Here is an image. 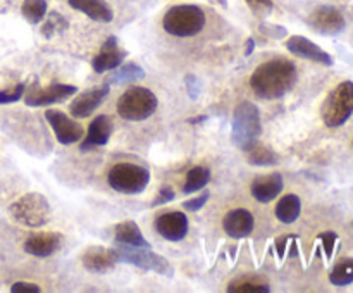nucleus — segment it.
Here are the masks:
<instances>
[{
    "label": "nucleus",
    "mask_w": 353,
    "mask_h": 293,
    "mask_svg": "<svg viewBox=\"0 0 353 293\" xmlns=\"http://www.w3.org/2000/svg\"><path fill=\"white\" fill-rule=\"evenodd\" d=\"M209 200V192H203L202 195L196 196V199H192L190 202H185V209L190 210V212H195V210L202 209L205 205V202Z\"/></svg>",
    "instance_id": "33"
},
{
    "label": "nucleus",
    "mask_w": 353,
    "mask_h": 293,
    "mask_svg": "<svg viewBox=\"0 0 353 293\" xmlns=\"http://www.w3.org/2000/svg\"><path fill=\"white\" fill-rule=\"evenodd\" d=\"M247 159L250 164L254 165H272V164H278V155L274 154L272 150H269L265 145H261L255 141L252 147H248L247 150Z\"/></svg>",
    "instance_id": "25"
},
{
    "label": "nucleus",
    "mask_w": 353,
    "mask_h": 293,
    "mask_svg": "<svg viewBox=\"0 0 353 293\" xmlns=\"http://www.w3.org/2000/svg\"><path fill=\"white\" fill-rule=\"evenodd\" d=\"M110 188L126 195H137L141 193L148 186L150 181V172L147 168L130 162H121L116 164L107 174Z\"/></svg>",
    "instance_id": "7"
},
{
    "label": "nucleus",
    "mask_w": 353,
    "mask_h": 293,
    "mask_svg": "<svg viewBox=\"0 0 353 293\" xmlns=\"http://www.w3.org/2000/svg\"><path fill=\"white\" fill-rule=\"evenodd\" d=\"M210 181V169L205 165H195L193 169H190V172L186 174L185 186H183V192L192 193L202 190L207 183Z\"/></svg>",
    "instance_id": "24"
},
{
    "label": "nucleus",
    "mask_w": 353,
    "mask_h": 293,
    "mask_svg": "<svg viewBox=\"0 0 353 293\" xmlns=\"http://www.w3.org/2000/svg\"><path fill=\"white\" fill-rule=\"evenodd\" d=\"M321 240L324 241V250H326V255L327 257H331L333 255V250H334V241L338 240L336 233H333V231H327V233H323L319 234Z\"/></svg>",
    "instance_id": "32"
},
{
    "label": "nucleus",
    "mask_w": 353,
    "mask_h": 293,
    "mask_svg": "<svg viewBox=\"0 0 353 293\" xmlns=\"http://www.w3.org/2000/svg\"><path fill=\"white\" fill-rule=\"evenodd\" d=\"M116 248L88 247L81 255V264L90 272H107L117 264Z\"/></svg>",
    "instance_id": "13"
},
{
    "label": "nucleus",
    "mask_w": 353,
    "mask_h": 293,
    "mask_svg": "<svg viewBox=\"0 0 353 293\" xmlns=\"http://www.w3.org/2000/svg\"><path fill=\"white\" fill-rule=\"evenodd\" d=\"M109 93V85H103L100 88L88 90V92L81 93V95L76 97L74 100L69 105V112H71L72 117H78V119H83V117H88L100 103L103 102V99Z\"/></svg>",
    "instance_id": "16"
},
{
    "label": "nucleus",
    "mask_w": 353,
    "mask_h": 293,
    "mask_svg": "<svg viewBox=\"0 0 353 293\" xmlns=\"http://www.w3.org/2000/svg\"><path fill=\"white\" fill-rule=\"evenodd\" d=\"M117 261L128 262L137 267L145 269V271H155L159 274L172 276V267L164 257L152 252L150 248H140V247H128V245H121V248H116Z\"/></svg>",
    "instance_id": "8"
},
{
    "label": "nucleus",
    "mask_w": 353,
    "mask_h": 293,
    "mask_svg": "<svg viewBox=\"0 0 353 293\" xmlns=\"http://www.w3.org/2000/svg\"><path fill=\"white\" fill-rule=\"evenodd\" d=\"M250 190L255 200H259V202L262 203L271 202V200H274L283 190L281 174H279V172H274V174L264 176V178H257L252 183Z\"/></svg>",
    "instance_id": "20"
},
{
    "label": "nucleus",
    "mask_w": 353,
    "mask_h": 293,
    "mask_svg": "<svg viewBox=\"0 0 353 293\" xmlns=\"http://www.w3.org/2000/svg\"><path fill=\"white\" fill-rule=\"evenodd\" d=\"M296 83V65L288 59H271L259 65L250 78V86L262 99H279Z\"/></svg>",
    "instance_id": "1"
},
{
    "label": "nucleus",
    "mask_w": 353,
    "mask_h": 293,
    "mask_svg": "<svg viewBox=\"0 0 353 293\" xmlns=\"http://www.w3.org/2000/svg\"><path fill=\"white\" fill-rule=\"evenodd\" d=\"M24 92H26V86H24L23 83H19V85L12 90H2V92H0V103L17 102V100L24 95Z\"/></svg>",
    "instance_id": "30"
},
{
    "label": "nucleus",
    "mask_w": 353,
    "mask_h": 293,
    "mask_svg": "<svg viewBox=\"0 0 353 293\" xmlns=\"http://www.w3.org/2000/svg\"><path fill=\"white\" fill-rule=\"evenodd\" d=\"M300 212H302V202L296 195L290 193V195L283 196L281 200L276 205V217H278L281 223L292 224L299 219Z\"/></svg>",
    "instance_id": "23"
},
{
    "label": "nucleus",
    "mask_w": 353,
    "mask_h": 293,
    "mask_svg": "<svg viewBox=\"0 0 353 293\" xmlns=\"http://www.w3.org/2000/svg\"><path fill=\"white\" fill-rule=\"evenodd\" d=\"M286 48L296 57L307 59V61L317 62L323 65H333V57L327 52H324L319 45L307 40L305 37H292L286 41Z\"/></svg>",
    "instance_id": "14"
},
{
    "label": "nucleus",
    "mask_w": 353,
    "mask_h": 293,
    "mask_svg": "<svg viewBox=\"0 0 353 293\" xmlns=\"http://www.w3.org/2000/svg\"><path fill=\"white\" fill-rule=\"evenodd\" d=\"M252 50H254V41L248 40L247 41V50H245V55H250Z\"/></svg>",
    "instance_id": "36"
},
{
    "label": "nucleus",
    "mask_w": 353,
    "mask_h": 293,
    "mask_svg": "<svg viewBox=\"0 0 353 293\" xmlns=\"http://www.w3.org/2000/svg\"><path fill=\"white\" fill-rule=\"evenodd\" d=\"M157 97L148 88L134 86L117 100V114L126 121H145L157 110Z\"/></svg>",
    "instance_id": "5"
},
{
    "label": "nucleus",
    "mask_w": 353,
    "mask_h": 293,
    "mask_svg": "<svg viewBox=\"0 0 353 293\" xmlns=\"http://www.w3.org/2000/svg\"><path fill=\"white\" fill-rule=\"evenodd\" d=\"M228 292L233 293H245V292H252V293H268L271 292L265 283H261L259 279H252V278H245V279H238V281H233L230 286H228Z\"/></svg>",
    "instance_id": "29"
},
{
    "label": "nucleus",
    "mask_w": 353,
    "mask_h": 293,
    "mask_svg": "<svg viewBox=\"0 0 353 293\" xmlns=\"http://www.w3.org/2000/svg\"><path fill=\"white\" fill-rule=\"evenodd\" d=\"M162 26L172 37H195L205 26V12L199 6L171 7L162 19Z\"/></svg>",
    "instance_id": "2"
},
{
    "label": "nucleus",
    "mask_w": 353,
    "mask_h": 293,
    "mask_svg": "<svg viewBox=\"0 0 353 293\" xmlns=\"http://www.w3.org/2000/svg\"><path fill=\"white\" fill-rule=\"evenodd\" d=\"M353 114V83L343 81L331 90L321 107V116L326 126L338 128L345 124Z\"/></svg>",
    "instance_id": "4"
},
{
    "label": "nucleus",
    "mask_w": 353,
    "mask_h": 293,
    "mask_svg": "<svg viewBox=\"0 0 353 293\" xmlns=\"http://www.w3.org/2000/svg\"><path fill=\"white\" fill-rule=\"evenodd\" d=\"M62 236L59 233L31 234L24 243V250L34 257H48L61 247Z\"/></svg>",
    "instance_id": "19"
},
{
    "label": "nucleus",
    "mask_w": 353,
    "mask_h": 293,
    "mask_svg": "<svg viewBox=\"0 0 353 293\" xmlns=\"http://www.w3.org/2000/svg\"><path fill=\"white\" fill-rule=\"evenodd\" d=\"M247 3L255 14H269L274 9L272 0H247Z\"/></svg>",
    "instance_id": "31"
},
{
    "label": "nucleus",
    "mask_w": 353,
    "mask_h": 293,
    "mask_svg": "<svg viewBox=\"0 0 353 293\" xmlns=\"http://www.w3.org/2000/svg\"><path fill=\"white\" fill-rule=\"evenodd\" d=\"M112 121L109 116H99L90 123L88 133L86 138L81 143V150H90V148L102 147L107 145V141L110 140V134H112Z\"/></svg>",
    "instance_id": "18"
},
{
    "label": "nucleus",
    "mask_w": 353,
    "mask_h": 293,
    "mask_svg": "<svg viewBox=\"0 0 353 293\" xmlns=\"http://www.w3.org/2000/svg\"><path fill=\"white\" fill-rule=\"evenodd\" d=\"M23 16L30 24H38L47 14V2L45 0H24Z\"/></svg>",
    "instance_id": "28"
},
{
    "label": "nucleus",
    "mask_w": 353,
    "mask_h": 293,
    "mask_svg": "<svg viewBox=\"0 0 353 293\" xmlns=\"http://www.w3.org/2000/svg\"><path fill=\"white\" fill-rule=\"evenodd\" d=\"M10 292H14V293H40V286L33 285V283H16V285H12Z\"/></svg>",
    "instance_id": "34"
},
{
    "label": "nucleus",
    "mask_w": 353,
    "mask_h": 293,
    "mask_svg": "<svg viewBox=\"0 0 353 293\" xmlns=\"http://www.w3.org/2000/svg\"><path fill=\"white\" fill-rule=\"evenodd\" d=\"M141 78H145V71L138 64L131 62V64L121 65L119 69L116 68V71L110 74V83L119 85V83H130V81H134V79H141Z\"/></svg>",
    "instance_id": "27"
},
{
    "label": "nucleus",
    "mask_w": 353,
    "mask_h": 293,
    "mask_svg": "<svg viewBox=\"0 0 353 293\" xmlns=\"http://www.w3.org/2000/svg\"><path fill=\"white\" fill-rule=\"evenodd\" d=\"M223 226L231 238L241 240L254 231V216L247 209H234L226 214Z\"/></svg>",
    "instance_id": "17"
},
{
    "label": "nucleus",
    "mask_w": 353,
    "mask_h": 293,
    "mask_svg": "<svg viewBox=\"0 0 353 293\" xmlns=\"http://www.w3.org/2000/svg\"><path fill=\"white\" fill-rule=\"evenodd\" d=\"M74 93L76 86L72 85H50L47 88H40V86L34 85L24 95V103L30 107L52 105V103L64 102L65 99L72 97Z\"/></svg>",
    "instance_id": "10"
},
{
    "label": "nucleus",
    "mask_w": 353,
    "mask_h": 293,
    "mask_svg": "<svg viewBox=\"0 0 353 293\" xmlns=\"http://www.w3.org/2000/svg\"><path fill=\"white\" fill-rule=\"evenodd\" d=\"M69 6L99 23H110L114 17L112 9L105 0H69Z\"/></svg>",
    "instance_id": "21"
},
{
    "label": "nucleus",
    "mask_w": 353,
    "mask_h": 293,
    "mask_svg": "<svg viewBox=\"0 0 353 293\" xmlns=\"http://www.w3.org/2000/svg\"><path fill=\"white\" fill-rule=\"evenodd\" d=\"M45 117H47L48 124H50L52 130H54L59 143L71 145V143H76V141H79L83 138L81 124L76 123L74 119H71V117L65 116L62 110L48 109L47 112H45Z\"/></svg>",
    "instance_id": "9"
},
{
    "label": "nucleus",
    "mask_w": 353,
    "mask_h": 293,
    "mask_svg": "<svg viewBox=\"0 0 353 293\" xmlns=\"http://www.w3.org/2000/svg\"><path fill=\"white\" fill-rule=\"evenodd\" d=\"M174 199V192H172L169 186H164V188L159 192V195L155 196L154 202H152V205H161V203H165V202H171V200Z\"/></svg>",
    "instance_id": "35"
},
{
    "label": "nucleus",
    "mask_w": 353,
    "mask_h": 293,
    "mask_svg": "<svg viewBox=\"0 0 353 293\" xmlns=\"http://www.w3.org/2000/svg\"><path fill=\"white\" fill-rule=\"evenodd\" d=\"M128 52L123 50V48L117 45V40L114 37L107 38L105 43L102 45L100 48L99 55L93 59L92 65L93 71L95 72H105V71H112V69L119 68L123 64V61L126 59Z\"/></svg>",
    "instance_id": "15"
},
{
    "label": "nucleus",
    "mask_w": 353,
    "mask_h": 293,
    "mask_svg": "<svg viewBox=\"0 0 353 293\" xmlns=\"http://www.w3.org/2000/svg\"><path fill=\"white\" fill-rule=\"evenodd\" d=\"M309 24L323 34H338L345 30V17L334 7H319L310 14Z\"/></svg>",
    "instance_id": "12"
},
{
    "label": "nucleus",
    "mask_w": 353,
    "mask_h": 293,
    "mask_svg": "<svg viewBox=\"0 0 353 293\" xmlns=\"http://www.w3.org/2000/svg\"><path fill=\"white\" fill-rule=\"evenodd\" d=\"M330 281L334 286H348L353 283V259L338 262L330 274Z\"/></svg>",
    "instance_id": "26"
},
{
    "label": "nucleus",
    "mask_w": 353,
    "mask_h": 293,
    "mask_svg": "<svg viewBox=\"0 0 353 293\" xmlns=\"http://www.w3.org/2000/svg\"><path fill=\"white\" fill-rule=\"evenodd\" d=\"M114 240L117 245H128V247H140V248H150L148 241L141 234L140 228L133 221H124V223L117 224L114 230Z\"/></svg>",
    "instance_id": "22"
},
{
    "label": "nucleus",
    "mask_w": 353,
    "mask_h": 293,
    "mask_svg": "<svg viewBox=\"0 0 353 293\" xmlns=\"http://www.w3.org/2000/svg\"><path fill=\"white\" fill-rule=\"evenodd\" d=\"M262 133L261 112L257 105L252 102H241L234 109L233 114V131H231V141L241 150H247L248 147L257 141Z\"/></svg>",
    "instance_id": "3"
},
{
    "label": "nucleus",
    "mask_w": 353,
    "mask_h": 293,
    "mask_svg": "<svg viewBox=\"0 0 353 293\" xmlns=\"http://www.w3.org/2000/svg\"><path fill=\"white\" fill-rule=\"evenodd\" d=\"M155 230L169 241H179L188 233V217L183 212H164L155 219Z\"/></svg>",
    "instance_id": "11"
},
{
    "label": "nucleus",
    "mask_w": 353,
    "mask_h": 293,
    "mask_svg": "<svg viewBox=\"0 0 353 293\" xmlns=\"http://www.w3.org/2000/svg\"><path fill=\"white\" fill-rule=\"evenodd\" d=\"M10 214L24 226L41 228L50 221L52 209L41 193H26L10 205Z\"/></svg>",
    "instance_id": "6"
}]
</instances>
